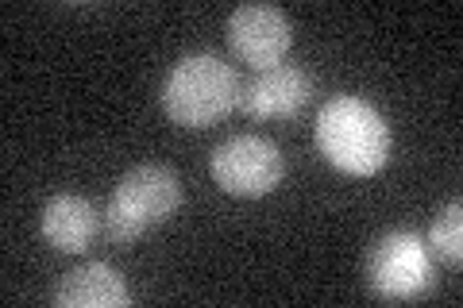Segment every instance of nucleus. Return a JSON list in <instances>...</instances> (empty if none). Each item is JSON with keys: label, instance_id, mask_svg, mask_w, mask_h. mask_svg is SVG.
<instances>
[{"label": "nucleus", "instance_id": "nucleus-9", "mask_svg": "<svg viewBox=\"0 0 463 308\" xmlns=\"http://www.w3.org/2000/svg\"><path fill=\"white\" fill-rule=\"evenodd\" d=\"M51 301L58 308H124L132 301V289H128V277L109 262H85L62 274Z\"/></svg>", "mask_w": 463, "mask_h": 308}, {"label": "nucleus", "instance_id": "nucleus-8", "mask_svg": "<svg viewBox=\"0 0 463 308\" xmlns=\"http://www.w3.org/2000/svg\"><path fill=\"white\" fill-rule=\"evenodd\" d=\"M105 219L85 197L78 193H58L43 204L39 212V231L58 255H85L97 239Z\"/></svg>", "mask_w": 463, "mask_h": 308}, {"label": "nucleus", "instance_id": "nucleus-4", "mask_svg": "<svg viewBox=\"0 0 463 308\" xmlns=\"http://www.w3.org/2000/svg\"><path fill=\"white\" fill-rule=\"evenodd\" d=\"M367 285L379 301H421L437 289V266L417 231L394 228L367 251Z\"/></svg>", "mask_w": 463, "mask_h": 308}, {"label": "nucleus", "instance_id": "nucleus-5", "mask_svg": "<svg viewBox=\"0 0 463 308\" xmlns=\"http://www.w3.org/2000/svg\"><path fill=\"white\" fill-rule=\"evenodd\" d=\"M209 173L232 197H267L286 178V158L263 135H232L213 151Z\"/></svg>", "mask_w": 463, "mask_h": 308}, {"label": "nucleus", "instance_id": "nucleus-3", "mask_svg": "<svg viewBox=\"0 0 463 308\" xmlns=\"http://www.w3.org/2000/svg\"><path fill=\"white\" fill-rule=\"evenodd\" d=\"M182 204V182L170 166H136L128 170L120 182H116L112 197H109V209H105V236L116 247H128L143 239L151 228L166 224V219L178 212Z\"/></svg>", "mask_w": 463, "mask_h": 308}, {"label": "nucleus", "instance_id": "nucleus-6", "mask_svg": "<svg viewBox=\"0 0 463 308\" xmlns=\"http://www.w3.org/2000/svg\"><path fill=\"white\" fill-rule=\"evenodd\" d=\"M224 35L232 54L248 62L255 73L282 66L289 47H294V23L274 5H240L228 16Z\"/></svg>", "mask_w": 463, "mask_h": 308}, {"label": "nucleus", "instance_id": "nucleus-2", "mask_svg": "<svg viewBox=\"0 0 463 308\" xmlns=\"http://www.w3.org/2000/svg\"><path fill=\"white\" fill-rule=\"evenodd\" d=\"M240 78L232 62L216 54H185L178 58L158 89V105L170 116V124L185 131H205L221 124L232 108H240Z\"/></svg>", "mask_w": 463, "mask_h": 308}, {"label": "nucleus", "instance_id": "nucleus-7", "mask_svg": "<svg viewBox=\"0 0 463 308\" xmlns=\"http://www.w3.org/2000/svg\"><path fill=\"white\" fill-rule=\"evenodd\" d=\"M313 100V78L301 66L263 70L240 89V108L251 120H289Z\"/></svg>", "mask_w": 463, "mask_h": 308}, {"label": "nucleus", "instance_id": "nucleus-10", "mask_svg": "<svg viewBox=\"0 0 463 308\" xmlns=\"http://www.w3.org/2000/svg\"><path fill=\"white\" fill-rule=\"evenodd\" d=\"M425 247H432V255L440 262H448V266H459L463 262V209H459V201L444 204V209L432 216Z\"/></svg>", "mask_w": 463, "mask_h": 308}, {"label": "nucleus", "instance_id": "nucleus-1", "mask_svg": "<svg viewBox=\"0 0 463 308\" xmlns=\"http://www.w3.org/2000/svg\"><path fill=\"white\" fill-rule=\"evenodd\" d=\"M313 139L325 163L352 178H374L394 151V131H390L386 116L371 100L352 93L325 100V108L317 112Z\"/></svg>", "mask_w": 463, "mask_h": 308}]
</instances>
